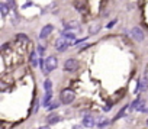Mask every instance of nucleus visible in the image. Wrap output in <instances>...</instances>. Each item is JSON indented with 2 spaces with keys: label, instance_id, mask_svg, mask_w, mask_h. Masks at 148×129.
I'll use <instances>...</instances> for the list:
<instances>
[{
  "label": "nucleus",
  "instance_id": "f257e3e1",
  "mask_svg": "<svg viewBox=\"0 0 148 129\" xmlns=\"http://www.w3.org/2000/svg\"><path fill=\"white\" fill-rule=\"evenodd\" d=\"M57 67H58V59H57L54 55H49V57L45 59V66H44L42 71H44V74H48V73L54 71Z\"/></svg>",
  "mask_w": 148,
  "mask_h": 129
},
{
  "label": "nucleus",
  "instance_id": "f03ea898",
  "mask_svg": "<svg viewBox=\"0 0 148 129\" xmlns=\"http://www.w3.org/2000/svg\"><path fill=\"white\" fill-rule=\"evenodd\" d=\"M60 99H61L62 103L70 104V103L74 102V99H76V93H74L73 90H70V89H64L61 91V94H60Z\"/></svg>",
  "mask_w": 148,
  "mask_h": 129
},
{
  "label": "nucleus",
  "instance_id": "7ed1b4c3",
  "mask_svg": "<svg viewBox=\"0 0 148 129\" xmlns=\"http://www.w3.org/2000/svg\"><path fill=\"white\" fill-rule=\"evenodd\" d=\"M70 42H73V41H71V39H70L67 35H64V33H62V35H61V36H60V38L55 41V48H57L58 51H64V49H65L68 45H71Z\"/></svg>",
  "mask_w": 148,
  "mask_h": 129
},
{
  "label": "nucleus",
  "instance_id": "20e7f679",
  "mask_svg": "<svg viewBox=\"0 0 148 129\" xmlns=\"http://www.w3.org/2000/svg\"><path fill=\"white\" fill-rule=\"evenodd\" d=\"M79 68V62L77 59H74V58H70L64 62V70L65 71H74V70H77Z\"/></svg>",
  "mask_w": 148,
  "mask_h": 129
},
{
  "label": "nucleus",
  "instance_id": "39448f33",
  "mask_svg": "<svg viewBox=\"0 0 148 129\" xmlns=\"http://www.w3.org/2000/svg\"><path fill=\"white\" fill-rule=\"evenodd\" d=\"M131 35H132V38L136 41V42H142L144 41V32H142V29L141 28H138V26H135V28H132V31H131Z\"/></svg>",
  "mask_w": 148,
  "mask_h": 129
},
{
  "label": "nucleus",
  "instance_id": "423d86ee",
  "mask_svg": "<svg viewBox=\"0 0 148 129\" xmlns=\"http://www.w3.org/2000/svg\"><path fill=\"white\" fill-rule=\"evenodd\" d=\"M83 125H84L86 128H93V126L96 125V119H95L92 115L84 113V116H83Z\"/></svg>",
  "mask_w": 148,
  "mask_h": 129
},
{
  "label": "nucleus",
  "instance_id": "0eeeda50",
  "mask_svg": "<svg viewBox=\"0 0 148 129\" xmlns=\"http://www.w3.org/2000/svg\"><path fill=\"white\" fill-rule=\"evenodd\" d=\"M52 31H54V26H52V25H47V26H44L42 31H41V33H39V38H41V39H45Z\"/></svg>",
  "mask_w": 148,
  "mask_h": 129
},
{
  "label": "nucleus",
  "instance_id": "6e6552de",
  "mask_svg": "<svg viewBox=\"0 0 148 129\" xmlns=\"http://www.w3.org/2000/svg\"><path fill=\"white\" fill-rule=\"evenodd\" d=\"M148 89V81L147 78H139L138 80V84H136V91H144Z\"/></svg>",
  "mask_w": 148,
  "mask_h": 129
},
{
  "label": "nucleus",
  "instance_id": "1a4fd4ad",
  "mask_svg": "<svg viewBox=\"0 0 148 129\" xmlns=\"http://www.w3.org/2000/svg\"><path fill=\"white\" fill-rule=\"evenodd\" d=\"M58 120H60V116H58L57 113H49V115L47 116V123H48V125L58 123Z\"/></svg>",
  "mask_w": 148,
  "mask_h": 129
},
{
  "label": "nucleus",
  "instance_id": "9d476101",
  "mask_svg": "<svg viewBox=\"0 0 148 129\" xmlns=\"http://www.w3.org/2000/svg\"><path fill=\"white\" fill-rule=\"evenodd\" d=\"M144 104H145V102L144 100H141V99H136L132 104H131V109H135V110H142V107H144Z\"/></svg>",
  "mask_w": 148,
  "mask_h": 129
},
{
  "label": "nucleus",
  "instance_id": "9b49d317",
  "mask_svg": "<svg viewBox=\"0 0 148 129\" xmlns=\"http://www.w3.org/2000/svg\"><path fill=\"white\" fill-rule=\"evenodd\" d=\"M108 123H109V120H108L105 116H100V117H97V120H96V125H97L99 128H105V126H108Z\"/></svg>",
  "mask_w": 148,
  "mask_h": 129
},
{
  "label": "nucleus",
  "instance_id": "f8f14e48",
  "mask_svg": "<svg viewBox=\"0 0 148 129\" xmlns=\"http://www.w3.org/2000/svg\"><path fill=\"white\" fill-rule=\"evenodd\" d=\"M51 97H52V91H47V93H45V97H44V103H42L45 107H49Z\"/></svg>",
  "mask_w": 148,
  "mask_h": 129
},
{
  "label": "nucleus",
  "instance_id": "ddd939ff",
  "mask_svg": "<svg viewBox=\"0 0 148 129\" xmlns=\"http://www.w3.org/2000/svg\"><path fill=\"white\" fill-rule=\"evenodd\" d=\"M100 31V23H95V25H92L90 28H89V33L90 35H95V33H97Z\"/></svg>",
  "mask_w": 148,
  "mask_h": 129
},
{
  "label": "nucleus",
  "instance_id": "4468645a",
  "mask_svg": "<svg viewBox=\"0 0 148 129\" xmlns=\"http://www.w3.org/2000/svg\"><path fill=\"white\" fill-rule=\"evenodd\" d=\"M31 62H32V67H36L38 64H39V61H38V52H32L31 54Z\"/></svg>",
  "mask_w": 148,
  "mask_h": 129
},
{
  "label": "nucleus",
  "instance_id": "2eb2a0df",
  "mask_svg": "<svg viewBox=\"0 0 148 129\" xmlns=\"http://www.w3.org/2000/svg\"><path fill=\"white\" fill-rule=\"evenodd\" d=\"M0 9H2V16H6V15L9 13L10 6H9V5H6V3H0Z\"/></svg>",
  "mask_w": 148,
  "mask_h": 129
},
{
  "label": "nucleus",
  "instance_id": "dca6fc26",
  "mask_svg": "<svg viewBox=\"0 0 148 129\" xmlns=\"http://www.w3.org/2000/svg\"><path fill=\"white\" fill-rule=\"evenodd\" d=\"M44 89L47 90V91H52V83H51V80H45V83H44Z\"/></svg>",
  "mask_w": 148,
  "mask_h": 129
},
{
  "label": "nucleus",
  "instance_id": "f3484780",
  "mask_svg": "<svg viewBox=\"0 0 148 129\" xmlns=\"http://www.w3.org/2000/svg\"><path fill=\"white\" fill-rule=\"evenodd\" d=\"M129 109H131V106H129V107H128V106H125V107L119 112V115H116V119H121L122 116H125V115H126V112H128Z\"/></svg>",
  "mask_w": 148,
  "mask_h": 129
},
{
  "label": "nucleus",
  "instance_id": "a211bd4d",
  "mask_svg": "<svg viewBox=\"0 0 148 129\" xmlns=\"http://www.w3.org/2000/svg\"><path fill=\"white\" fill-rule=\"evenodd\" d=\"M65 26L68 29H77L79 28V22H70V23H65Z\"/></svg>",
  "mask_w": 148,
  "mask_h": 129
},
{
  "label": "nucleus",
  "instance_id": "6ab92c4d",
  "mask_svg": "<svg viewBox=\"0 0 148 129\" xmlns=\"http://www.w3.org/2000/svg\"><path fill=\"white\" fill-rule=\"evenodd\" d=\"M16 38H18L19 41H22V42H28V36H26V35H22V33H19V35H16Z\"/></svg>",
  "mask_w": 148,
  "mask_h": 129
},
{
  "label": "nucleus",
  "instance_id": "aec40b11",
  "mask_svg": "<svg viewBox=\"0 0 148 129\" xmlns=\"http://www.w3.org/2000/svg\"><path fill=\"white\" fill-rule=\"evenodd\" d=\"M8 5L10 6V9H15V2L13 0H8Z\"/></svg>",
  "mask_w": 148,
  "mask_h": 129
},
{
  "label": "nucleus",
  "instance_id": "412c9836",
  "mask_svg": "<svg viewBox=\"0 0 148 129\" xmlns=\"http://www.w3.org/2000/svg\"><path fill=\"white\" fill-rule=\"evenodd\" d=\"M141 112H144V113H148V104H144V107H142V110Z\"/></svg>",
  "mask_w": 148,
  "mask_h": 129
},
{
  "label": "nucleus",
  "instance_id": "4be33fe9",
  "mask_svg": "<svg viewBox=\"0 0 148 129\" xmlns=\"http://www.w3.org/2000/svg\"><path fill=\"white\" fill-rule=\"evenodd\" d=\"M115 23H116V20H112V22H109V23H108V28H112Z\"/></svg>",
  "mask_w": 148,
  "mask_h": 129
},
{
  "label": "nucleus",
  "instance_id": "5701e85b",
  "mask_svg": "<svg viewBox=\"0 0 148 129\" xmlns=\"http://www.w3.org/2000/svg\"><path fill=\"white\" fill-rule=\"evenodd\" d=\"M38 52H39V55H42L44 54V48L42 46H38Z\"/></svg>",
  "mask_w": 148,
  "mask_h": 129
},
{
  "label": "nucleus",
  "instance_id": "b1692460",
  "mask_svg": "<svg viewBox=\"0 0 148 129\" xmlns=\"http://www.w3.org/2000/svg\"><path fill=\"white\" fill-rule=\"evenodd\" d=\"M39 129H49V126H48V125H47V126H41Z\"/></svg>",
  "mask_w": 148,
  "mask_h": 129
},
{
  "label": "nucleus",
  "instance_id": "393cba45",
  "mask_svg": "<svg viewBox=\"0 0 148 129\" xmlns=\"http://www.w3.org/2000/svg\"><path fill=\"white\" fill-rule=\"evenodd\" d=\"M74 129H82L80 126H74Z\"/></svg>",
  "mask_w": 148,
  "mask_h": 129
},
{
  "label": "nucleus",
  "instance_id": "a878e982",
  "mask_svg": "<svg viewBox=\"0 0 148 129\" xmlns=\"http://www.w3.org/2000/svg\"><path fill=\"white\" fill-rule=\"evenodd\" d=\"M147 126H148V119H147Z\"/></svg>",
  "mask_w": 148,
  "mask_h": 129
}]
</instances>
